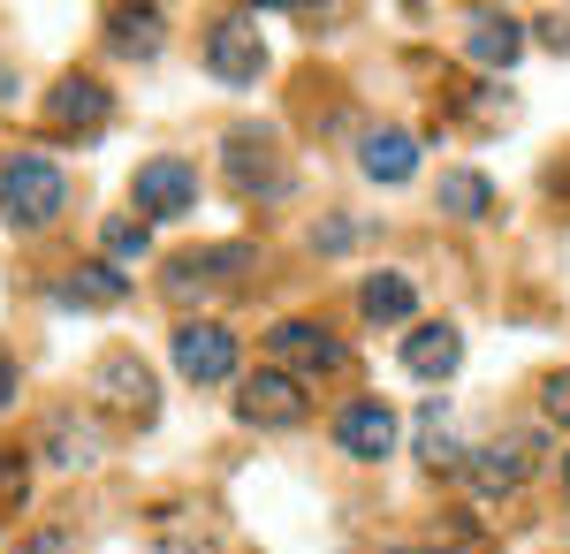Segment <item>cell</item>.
<instances>
[{"instance_id": "obj_1", "label": "cell", "mask_w": 570, "mask_h": 554, "mask_svg": "<svg viewBox=\"0 0 570 554\" xmlns=\"http://www.w3.org/2000/svg\"><path fill=\"white\" fill-rule=\"evenodd\" d=\"M61 206H69V175L53 168L46 152H16V160L0 168V220H8V228L31 236V228H46Z\"/></svg>"}, {"instance_id": "obj_2", "label": "cell", "mask_w": 570, "mask_h": 554, "mask_svg": "<svg viewBox=\"0 0 570 554\" xmlns=\"http://www.w3.org/2000/svg\"><path fill=\"white\" fill-rule=\"evenodd\" d=\"M168 349H176V373L190 387H228L236 380V335H228L220 319H183Z\"/></svg>"}, {"instance_id": "obj_3", "label": "cell", "mask_w": 570, "mask_h": 554, "mask_svg": "<svg viewBox=\"0 0 570 554\" xmlns=\"http://www.w3.org/2000/svg\"><path fill=\"white\" fill-rule=\"evenodd\" d=\"M228 182L244 190V198H289V160L274 152V137L266 129H228Z\"/></svg>"}, {"instance_id": "obj_4", "label": "cell", "mask_w": 570, "mask_h": 554, "mask_svg": "<svg viewBox=\"0 0 570 554\" xmlns=\"http://www.w3.org/2000/svg\"><path fill=\"white\" fill-rule=\"evenodd\" d=\"M305 380H297V373H282V365H274V373H252V380H244V395H236V418H244V426H266V433H289V426H305Z\"/></svg>"}, {"instance_id": "obj_5", "label": "cell", "mask_w": 570, "mask_h": 554, "mask_svg": "<svg viewBox=\"0 0 570 554\" xmlns=\"http://www.w3.org/2000/svg\"><path fill=\"white\" fill-rule=\"evenodd\" d=\"M206 69H214L220 85H259L266 69V39H259V16H220L214 31H206Z\"/></svg>"}, {"instance_id": "obj_6", "label": "cell", "mask_w": 570, "mask_h": 554, "mask_svg": "<svg viewBox=\"0 0 570 554\" xmlns=\"http://www.w3.org/2000/svg\"><path fill=\"white\" fill-rule=\"evenodd\" d=\"M130 198H137V214H153V220L198 214V168H190V160H176V152H160V160H145V168H137Z\"/></svg>"}, {"instance_id": "obj_7", "label": "cell", "mask_w": 570, "mask_h": 554, "mask_svg": "<svg viewBox=\"0 0 570 554\" xmlns=\"http://www.w3.org/2000/svg\"><path fill=\"white\" fill-rule=\"evenodd\" d=\"M266 349H274L282 373H297V380H320V373H343V365H351V349L327 335V327H312V319H282V327L266 335Z\"/></svg>"}, {"instance_id": "obj_8", "label": "cell", "mask_w": 570, "mask_h": 554, "mask_svg": "<svg viewBox=\"0 0 570 554\" xmlns=\"http://www.w3.org/2000/svg\"><path fill=\"white\" fill-rule=\"evenodd\" d=\"M532 456H540V441H532V433H510V441H487V448H472L464 478H472V494H480V502H502V494H518V486H525Z\"/></svg>"}, {"instance_id": "obj_9", "label": "cell", "mask_w": 570, "mask_h": 554, "mask_svg": "<svg viewBox=\"0 0 570 554\" xmlns=\"http://www.w3.org/2000/svg\"><path fill=\"white\" fill-rule=\"evenodd\" d=\"M335 448H343L351 464H381V456L395 448V410L381 403V395L343 403V418H335Z\"/></svg>"}, {"instance_id": "obj_10", "label": "cell", "mask_w": 570, "mask_h": 554, "mask_svg": "<svg viewBox=\"0 0 570 554\" xmlns=\"http://www.w3.org/2000/svg\"><path fill=\"white\" fill-rule=\"evenodd\" d=\"M91 395H99V403H115V410H130V418H153V373L137 365V349H115V357H99V373H91Z\"/></svg>"}, {"instance_id": "obj_11", "label": "cell", "mask_w": 570, "mask_h": 554, "mask_svg": "<svg viewBox=\"0 0 570 554\" xmlns=\"http://www.w3.org/2000/svg\"><path fill=\"white\" fill-rule=\"evenodd\" d=\"M403 365H411L419 380H449V373L464 365V335H456L449 319H426V327L403 335Z\"/></svg>"}, {"instance_id": "obj_12", "label": "cell", "mask_w": 570, "mask_h": 554, "mask_svg": "<svg viewBox=\"0 0 570 554\" xmlns=\"http://www.w3.org/2000/svg\"><path fill=\"white\" fill-rule=\"evenodd\" d=\"M107 85H91V77H61V85L46 91V122L53 129H99L107 122Z\"/></svg>"}, {"instance_id": "obj_13", "label": "cell", "mask_w": 570, "mask_h": 554, "mask_svg": "<svg viewBox=\"0 0 570 554\" xmlns=\"http://www.w3.org/2000/svg\"><path fill=\"white\" fill-rule=\"evenodd\" d=\"M357 168L373 175V182H403V175L419 168V137H411V129H373V137L357 145Z\"/></svg>"}, {"instance_id": "obj_14", "label": "cell", "mask_w": 570, "mask_h": 554, "mask_svg": "<svg viewBox=\"0 0 570 554\" xmlns=\"http://www.w3.org/2000/svg\"><path fill=\"white\" fill-rule=\"evenodd\" d=\"M464 53H472L480 69H510V61L525 53V23H518V16H480L472 39H464Z\"/></svg>"}, {"instance_id": "obj_15", "label": "cell", "mask_w": 570, "mask_h": 554, "mask_svg": "<svg viewBox=\"0 0 570 554\" xmlns=\"http://www.w3.org/2000/svg\"><path fill=\"white\" fill-rule=\"evenodd\" d=\"M53 297H61V304H99V311H107V304L130 297V274H115V258H91V266H77Z\"/></svg>"}, {"instance_id": "obj_16", "label": "cell", "mask_w": 570, "mask_h": 554, "mask_svg": "<svg viewBox=\"0 0 570 554\" xmlns=\"http://www.w3.org/2000/svg\"><path fill=\"white\" fill-rule=\"evenodd\" d=\"M434 206H441V214H456V220H487V214H494V182H487L480 168H449V175H441V190H434Z\"/></svg>"}, {"instance_id": "obj_17", "label": "cell", "mask_w": 570, "mask_h": 554, "mask_svg": "<svg viewBox=\"0 0 570 554\" xmlns=\"http://www.w3.org/2000/svg\"><path fill=\"white\" fill-rule=\"evenodd\" d=\"M236 266H252V244H214V251H190V258H176L168 289H176V297H190V281H228Z\"/></svg>"}, {"instance_id": "obj_18", "label": "cell", "mask_w": 570, "mask_h": 554, "mask_svg": "<svg viewBox=\"0 0 570 554\" xmlns=\"http://www.w3.org/2000/svg\"><path fill=\"white\" fill-rule=\"evenodd\" d=\"M411 304H419V289H411L403 274H373V281L357 289V311H365L373 327H395V319H411Z\"/></svg>"}, {"instance_id": "obj_19", "label": "cell", "mask_w": 570, "mask_h": 554, "mask_svg": "<svg viewBox=\"0 0 570 554\" xmlns=\"http://www.w3.org/2000/svg\"><path fill=\"white\" fill-rule=\"evenodd\" d=\"M46 441H53V464H61V471L99 464V426H91V418H77V410H61V418L46 426Z\"/></svg>"}, {"instance_id": "obj_20", "label": "cell", "mask_w": 570, "mask_h": 554, "mask_svg": "<svg viewBox=\"0 0 570 554\" xmlns=\"http://www.w3.org/2000/svg\"><path fill=\"white\" fill-rule=\"evenodd\" d=\"M107 46H115V53H137V61H145V53H160V16H153V8H115V16H107Z\"/></svg>"}, {"instance_id": "obj_21", "label": "cell", "mask_w": 570, "mask_h": 554, "mask_svg": "<svg viewBox=\"0 0 570 554\" xmlns=\"http://www.w3.org/2000/svg\"><path fill=\"white\" fill-rule=\"evenodd\" d=\"M419 456H426L434 471H464V464H472V456L449 441V426H441V395L426 403V418H419Z\"/></svg>"}, {"instance_id": "obj_22", "label": "cell", "mask_w": 570, "mask_h": 554, "mask_svg": "<svg viewBox=\"0 0 570 554\" xmlns=\"http://www.w3.org/2000/svg\"><path fill=\"white\" fill-rule=\"evenodd\" d=\"M145 251H153L145 220H107V258H145Z\"/></svg>"}, {"instance_id": "obj_23", "label": "cell", "mask_w": 570, "mask_h": 554, "mask_svg": "<svg viewBox=\"0 0 570 554\" xmlns=\"http://www.w3.org/2000/svg\"><path fill=\"white\" fill-rule=\"evenodd\" d=\"M540 410H548L556 426H570V373H548V380H540Z\"/></svg>"}, {"instance_id": "obj_24", "label": "cell", "mask_w": 570, "mask_h": 554, "mask_svg": "<svg viewBox=\"0 0 570 554\" xmlns=\"http://www.w3.org/2000/svg\"><path fill=\"white\" fill-rule=\"evenodd\" d=\"M0 494H23V456L0 448Z\"/></svg>"}, {"instance_id": "obj_25", "label": "cell", "mask_w": 570, "mask_h": 554, "mask_svg": "<svg viewBox=\"0 0 570 554\" xmlns=\"http://www.w3.org/2000/svg\"><path fill=\"white\" fill-rule=\"evenodd\" d=\"M351 236H357L351 220H327V228H320V251H343V244H351Z\"/></svg>"}, {"instance_id": "obj_26", "label": "cell", "mask_w": 570, "mask_h": 554, "mask_svg": "<svg viewBox=\"0 0 570 554\" xmlns=\"http://www.w3.org/2000/svg\"><path fill=\"white\" fill-rule=\"evenodd\" d=\"M61 547H69V532H39V540H23L16 554H61Z\"/></svg>"}, {"instance_id": "obj_27", "label": "cell", "mask_w": 570, "mask_h": 554, "mask_svg": "<svg viewBox=\"0 0 570 554\" xmlns=\"http://www.w3.org/2000/svg\"><path fill=\"white\" fill-rule=\"evenodd\" d=\"M16 387H23V373H16V357H0V410L16 403Z\"/></svg>"}, {"instance_id": "obj_28", "label": "cell", "mask_w": 570, "mask_h": 554, "mask_svg": "<svg viewBox=\"0 0 570 554\" xmlns=\"http://www.w3.org/2000/svg\"><path fill=\"white\" fill-rule=\"evenodd\" d=\"M16 91H23V77H16V69L0 61V99H16Z\"/></svg>"}, {"instance_id": "obj_29", "label": "cell", "mask_w": 570, "mask_h": 554, "mask_svg": "<svg viewBox=\"0 0 570 554\" xmlns=\"http://www.w3.org/2000/svg\"><path fill=\"white\" fill-rule=\"evenodd\" d=\"M389 554H441V547H389Z\"/></svg>"}, {"instance_id": "obj_30", "label": "cell", "mask_w": 570, "mask_h": 554, "mask_svg": "<svg viewBox=\"0 0 570 554\" xmlns=\"http://www.w3.org/2000/svg\"><path fill=\"white\" fill-rule=\"evenodd\" d=\"M563 486H570V456H563Z\"/></svg>"}]
</instances>
